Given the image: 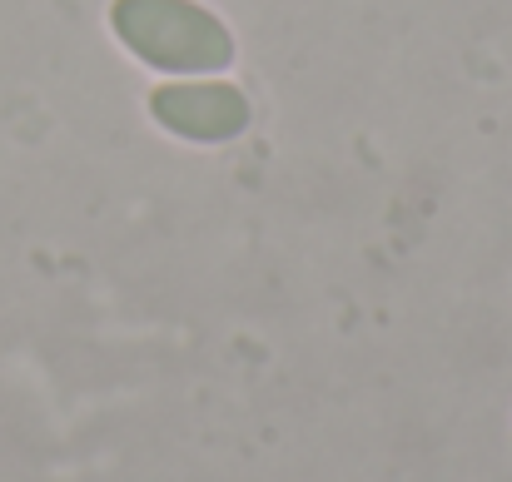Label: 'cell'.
<instances>
[{
	"label": "cell",
	"mask_w": 512,
	"mask_h": 482,
	"mask_svg": "<svg viewBox=\"0 0 512 482\" xmlns=\"http://www.w3.org/2000/svg\"><path fill=\"white\" fill-rule=\"evenodd\" d=\"M110 25L120 45L165 75H219L234 65L229 25L194 0H115Z\"/></svg>",
	"instance_id": "1"
},
{
	"label": "cell",
	"mask_w": 512,
	"mask_h": 482,
	"mask_svg": "<svg viewBox=\"0 0 512 482\" xmlns=\"http://www.w3.org/2000/svg\"><path fill=\"white\" fill-rule=\"evenodd\" d=\"M155 120L179 135V140H199V145H219L249 130V95L229 80H174L150 95Z\"/></svg>",
	"instance_id": "2"
}]
</instances>
